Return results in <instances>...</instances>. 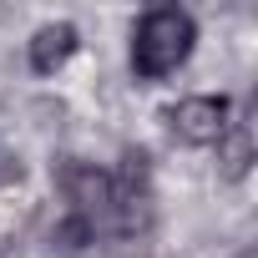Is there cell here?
<instances>
[{
    "label": "cell",
    "mask_w": 258,
    "mask_h": 258,
    "mask_svg": "<svg viewBox=\"0 0 258 258\" xmlns=\"http://www.w3.org/2000/svg\"><path fill=\"white\" fill-rule=\"evenodd\" d=\"M198 26L182 6H152L132 31V71L137 81H162L192 56Z\"/></svg>",
    "instance_id": "6da1fadb"
},
{
    "label": "cell",
    "mask_w": 258,
    "mask_h": 258,
    "mask_svg": "<svg viewBox=\"0 0 258 258\" xmlns=\"http://www.w3.org/2000/svg\"><path fill=\"white\" fill-rule=\"evenodd\" d=\"M172 121V137L187 142V147H213L223 132H228V121H233V101L228 96H187L167 111Z\"/></svg>",
    "instance_id": "7a4b0ae2"
},
{
    "label": "cell",
    "mask_w": 258,
    "mask_h": 258,
    "mask_svg": "<svg viewBox=\"0 0 258 258\" xmlns=\"http://www.w3.org/2000/svg\"><path fill=\"white\" fill-rule=\"evenodd\" d=\"M56 182H61V192H66V203H71V213H81V218H106L111 213V203H116V187H111V172H101L96 162H76V157H66L61 162V172H56Z\"/></svg>",
    "instance_id": "3957f363"
},
{
    "label": "cell",
    "mask_w": 258,
    "mask_h": 258,
    "mask_svg": "<svg viewBox=\"0 0 258 258\" xmlns=\"http://www.w3.org/2000/svg\"><path fill=\"white\" fill-rule=\"evenodd\" d=\"M76 46H81V31H76L71 21H51V26H41V31L31 36V71H41V76L61 71V66L76 56Z\"/></svg>",
    "instance_id": "277c9868"
},
{
    "label": "cell",
    "mask_w": 258,
    "mask_h": 258,
    "mask_svg": "<svg viewBox=\"0 0 258 258\" xmlns=\"http://www.w3.org/2000/svg\"><path fill=\"white\" fill-rule=\"evenodd\" d=\"M253 167V126L248 121H228V132L218 137V172L228 182H243Z\"/></svg>",
    "instance_id": "5b68a950"
},
{
    "label": "cell",
    "mask_w": 258,
    "mask_h": 258,
    "mask_svg": "<svg viewBox=\"0 0 258 258\" xmlns=\"http://www.w3.org/2000/svg\"><path fill=\"white\" fill-rule=\"evenodd\" d=\"M51 243H56L61 253H86V248L96 243V223H91V218H81V213H66V218L56 223Z\"/></svg>",
    "instance_id": "8992f818"
},
{
    "label": "cell",
    "mask_w": 258,
    "mask_h": 258,
    "mask_svg": "<svg viewBox=\"0 0 258 258\" xmlns=\"http://www.w3.org/2000/svg\"><path fill=\"white\" fill-rule=\"evenodd\" d=\"M238 258H258V248H243V253H238Z\"/></svg>",
    "instance_id": "52a82bcc"
}]
</instances>
